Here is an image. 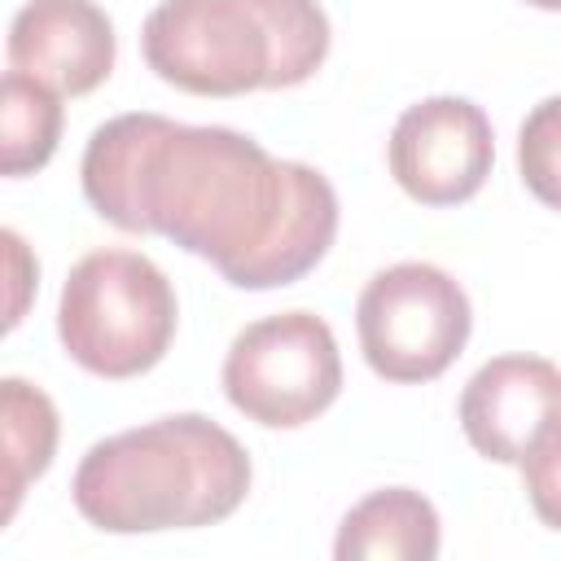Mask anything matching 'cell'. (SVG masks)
Instances as JSON below:
<instances>
[{"instance_id":"cell-1","label":"cell","mask_w":561,"mask_h":561,"mask_svg":"<svg viewBox=\"0 0 561 561\" xmlns=\"http://www.w3.org/2000/svg\"><path fill=\"white\" fill-rule=\"evenodd\" d=\"M79 184L105 224L167 237L237 289L302 280L337 237V193L324 171L272 158L232 127L118 114L92 131Z\"/></svg>"},{"instance_id":"cell-2","label":"cell","mask_w":561,"mask_h":561,"mask_svg":"<svg viewBox=\"0 0 561 561\" xmlns=\"http://www.w3.org/2000/svg\"><path fill=\"white\" fill-rule=\"evenodd\" d=\"M245 491V447L202 412L158 416L92 443L70 482L79 517L110 535L215 526L241 508Z\"/></svg>"},{"instance_id":"cell-3","label":"cell","mask_w":561,"mask_h":561,"mask_svg":"<svg viewBox=\"0 0 561 561\" xmlns=\"http://www.w3.org/2000/svg\"><path fill=\"white\" fill-rule=\"evenodd\" d=\"M149 70L193 96L298 88L329 57L316 0H158L140 26Z\"/></svg>"},{"instance_id":"cell-4","label":"cell","mask_w":561,"mask_h":561,"mask_svg":"<svg viewBox=\"0 0 561 561\" xmlns=\"http://www.w3.org/2000/svg\"><path fill=\"white\" fill-rule=\"evenodd\" d=\"M175 316V289L153 259L136 250H92L61 285L57 337L83 373L127 381L167 355Z\"/></svg>"},{"instance_id":"cell-5","label":"cell","mask_w":561,"mask_h":561,"mask_svg":"<svg viewBox=\"0 0 561 561\" xmlns=\"http://www.w3.org/2000/svg\"><path fill=\"white\" fill-rule=\"evenodd\" d=\"M359 351L381 381L416 386L443 377L469 342L473 311L460 280L434 263H394L377 272L355 302Z\"/></svg>"},{"instance_id":"cell-6","label":"cell","mask_w":561,"mask_h":561,"mask_svg":"<svg viewBox=\"0 0 561 561\" xmlns=\"http://www.w3.org/2000/svg\"><path fill=\"white\" fill-rule=\"evenodd\" d=\"M337 337L316 311L263 316L245 324L224 355L228 403L267 430H298L316 421L337 399Z\"/></svg>"},{"instance_id":"cell-7","label":"cell","mask_w":561,"mask_h":561,"mask_svg":"<svg viewBox=\"0 0 561 561\" xmlns=\"http://www.w3.org/2000/svg\"><path fill=\"white\" fill-rule=\"evenodd\" d=\"M390 175L421 206L469 202L495 162L491 118L465 96H430L399 114L390 131Z\"/></svg>"},{"instance_id":"cell-8","label":"cell","mask_w":561,"mask_h":561,"mask_svg":"<svg viewBox=\"0 0 561 561\" xmlns=\"http://www.w3.org/2000/svg\"><path fill=\"white\" fill-rule=\"evenodd\" d=\"M114 22L92 0H26L9 26V70L57 96H83L114 70Z\"/></svg>"},{"instance_id":"cell-9","label":"cell","mask_w":561,"mask_h":561,"mask_svg":"<svg viewBox=\"0 0 561 561\" xmlns=\"http://www.w3.org/2000/svg\"><path fill=\"white\" fill-rule=\"evenodd\" d=\"M561 408V368L543 355H495L460 390V430L495 465H517L539 425Z\"/></svg>"},{"instance_id":"cell-10","label":"cell","mask_w":561,"mask_h":561,"mask_svg":"<svg viewBox=\"0 0 561 561\" xmlns=\"http://www.w3.org/2000/svg\"><path fill=\"white\" fill-rule=\"evenodd\" d=\"M337 561H430L438 557V513L412 486L364 495L337 526Z\"/></svg>"},{"instance_id":"cell-11","label":"cell","mask_w":561,"mask_h":561,"mask_svg":"<svg viewBox=\"0 0 561 561\" xmlns=\"http://www.w3.org/2000/svg\"><path fill=\"white\" fill-rule=\"evenodd\" d=\"M0 425H4V522L18 513L22 491L53 465L57 451V408L53 399L22 381L4 377L0 381Z\"/></svg>"},{"instance_id":"cell-12","label":"cell","mask_w":561,"mask_h":561,"mask_svg":"<svg viewBox=\"0 0 561 561\" xmlns=\"http://www.w3.org/2000/svg\"><path fill=\"white\" fill-rule=\"evenodd\" d=\"M61 140V96L39 79L9 70L0 83V171L31 175L39 171Z\"/></svg>"},{"instance_id":"cell-13","label":"cell","mask_w":561,"mask_h":561,"mask_svg":"<svg viewBox=\"0 0 561 561\" xmlns=\"http://www.w3.org/2000/svg\"><path fill=\"white\" fill-rule=\"evenodd\" d=\"M517 167L526 188L548 210H561V96H548L526 114L517 136Z\"/></svg>"},{"instance_id":"cell-14","label":"cell","mask_w":561,"mask_h":561,"mask_svg":"<svg viewBox=\"0 0 561 561\" xmlns=\"http://www.w3.org/2000/svg\"><path fill=\"white\" fill-rule=\"evenodd\" d=\"M522 486L535 517L561 530V408L539 425V434L522 451Z\"/></svg>"},{"instance_id":"cell-15","label":"cell","mask_w":561,"mask_h":561,"mask_svg":"<svg viewBox=\"0 0 561 561\" xmlns=\"http://www.w3.org/2000/svg\"><path fill=\"white\" fill-rule=\"evenodd\" d=\"M0 241H4V254H9V280H13V298H9V329L22 320V307H26V289H31V280L39 276V267H35V259L26 254V245H22V237L13 232V228H4L0 232Z\"/></svg>"},{"instance_id":"cell-16","label":"cell","mask_w":561,"mask_h":561,"mask_svg":"<svg viewBox=\"0 0 561 561\" xmlns=\"http://www.w3.org/2000/svg\"><path fill=\"white\" fill-rule=\"evenodd\" d=\"M526 4H535V9H561V0H526Z\"/></svg>"}]
</instances>
